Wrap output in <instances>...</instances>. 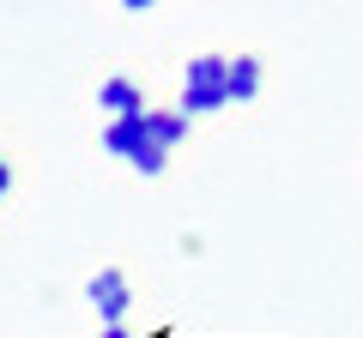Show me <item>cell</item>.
Wrapping results in <instances>:
<instances>
[{
    "label": "cell",
    "instance_id": "cell-1",
    "mask_svg": "<svg viewBox=\"0 0 363 338\" xmlns=\"http://www.w3.org/2000/svg\"><path fill=\"white\" fill-rule=\"evenodd\" d=\"M85 296H91V308L104 314V326H121V314H128V302H133V296H128V278H121L116 266H104V272L91 278Z\"/></svg>",
    "mask_w": 363,
    "mask_h": 338
},
{
    "label": "cell",
    "instance_id": "cell-2",
    "mask_svg": "<svg viewBox=\"0 0 363 338\" xmlns=\"http://www.w3.org/2000/svg\"><path fill=\"white\" fill-rule=\"evenodd\" d=\"M97 103H104L109 121H140V115H145V91L133 85V78H104Z\"/></svg>",
    "mask_w": 363,
    "mask_h": 338
},
{
    "label": "cell",
    "instance_id": "cell-3",
    "mask_svg": "<svg viewBox=\"0 0 363 338\" xmlns=\"http://www.w3.org/2000/svg\"><path fill=\"white\" fill-rule=\"evenodd\" d=\"M260 61L255 54H230V66H224V103H255L260 97Z\"/></svg>",
    "mask_w": 363,
    "mask_h": 338
},
{
    "label": "cell",
    "instance_id": "cell-4",
    "mask_svg": "<svg viewBox=\"0 0 363 338\" xmlns=\"http://www.w3.org/2000/svg\"><path fill=\"white\" fill-rule=\"evenodd\" d=\"M140 127H145V139H152L157 151H169V145H176L182 133H188V121H182L176 109H145V115H140Z\"/></svg>",
    "mask_w": 363,
    "mask_h": 338
},
{
    "label": "cell",
    "instance_id": "cell-5",
    "mask_svg": "<svg viewBox=\"0 0 363 338\" xmlns=\"http://www.w3.org/2000/svg\"><path fill=\"white\" fill-rule=\"evenodd\" d=\"M104 151H109V157H128V163H133V157L145 151V127H140V121H109Z\"/></svg>",
    "mask_w": 363,
    "mask_h": 338
},
{
    "label": "cell",
    "instance_id": "cell-6",
    "mask_svg": "<svg viewBox=\"0 0 363 338\" xmlns=\"http://www.w3.org/2000/svg\"><path fill=\"white\" fill-rule=\"evenodd\" d=\"M224 66H230V54H194L188 61V91H224Z\"/></svg>",
    "mask_w": 363,
    "mask_h": 338
},
{
    "label": "cell",
    "instance_id": "cell-7",
    "mask_svg": "<svg viewBox=\"0 0 363 338\" xmlns=\"http://www.w3.org/2000/svg\"><path fill=\"white\" fill-rule=\"evenodd\" d=\"M164 163H169V151H157L152 139H145V151L133 157V169H140V175H164Z\"/></svg>",
    "mask_w": 363,
    "mask_h": 338
},
{
    "label": "cell",
    "instance_id": "cell-8",
    "mask_svg": "<svg viewBox=\"0 0 363 338\" xmlns=\"http://www.w3.org/2000/svg\"><path fill=\"white\" fill-rule=\"evenodd\" d=\"M13 194V169H6V157H0V199Z\"/></svg>",
    "mask_w": 363,
    "mask_h": 338
},
{
    "label": "cell",
    "instance_id": "cell-9",
    "mask_svg": "<svg viewBox=\"0 0 363 338\" xmlns=\"http://www.w3.org/2000/svg\"><path fill=\"white\" fill-rule=\"evenodd\" d=\"M97 338H133V332H128V326H104V332H97Z\"/></svg>",
    "mask_w": 363,
    "mask_h": 338
}]
</instances>
